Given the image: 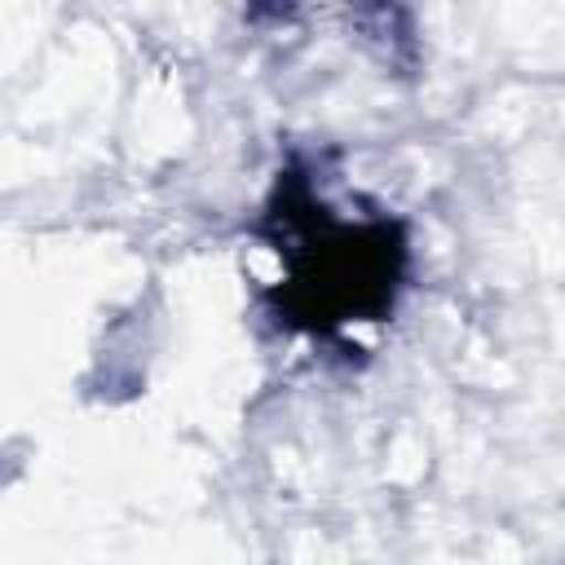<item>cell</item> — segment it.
<instances>
[{
    "label": "cell",
    "instance_id": "1",
    "mask_svg": "<svg viewBox=\"0 0 565 565\" xmlns=\"http://www.w3.org/2000/svg\"><path fill=\"white\" fill-rule=\"evenodd\" d=\"M287 194L300 203L291 212L282 199L269 216H282L296 234V243L278 247L287 256V282L291 300L287 309L296 313L291 322L313 327V331H335L353 318H375L393 305L397 278H402V234L393 221H362L344 225L327 216V207H313L305 181H287Z\"/></svg>",
    "mask_w": 565,
    "mask_h": 565
}]
</instances>
